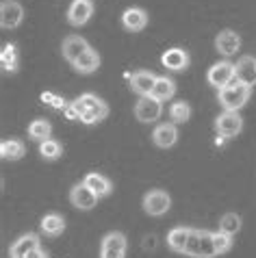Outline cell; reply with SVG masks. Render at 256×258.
<instances>
[{
  "instance_id": "obj_1",
  "label": "cell",
  "mask_w": 256,
  "mask_h": 258,
  "mask_svg": "<svg viewBox=\"0 0 256 258\" xmlns=\"http://www.w3.org/2000/svg\"><path fill=\"white\" fill-rule=\"evenodd\" d=\"M250 96H252V87H247V85H243L241 81L234 78L230 85H226L224 89H219L217 102L224 106V111H239L247 104Z\"/></svg>"
},
{
  "instance_id": "obj_2",
  "label": "cell",
  "mask_w": 256,
  "mask_h": 258,
  "mask_svg": "<svg viewBox=\"0 0 256 258\" xmlns=\"http://www.w3.org/2000/svg\"><path fill=\"white\" fill-rule=\"evenodd\" d=\"M184 256H191V258H215L217 249H215V239H213V232L211 230H196V228H191Z\"/></svg>"
},
{
  "instance_id": "obj_3",
  "label": "cell",
  "mask_w": 256,
  "mask_h": 258,
  "mask_svg": "<svg viewBox=\"0 0 256 258\" xmlns=\"http://www.w3.org/2000/svg\"><path fill=\"white\" fill-rule=\"evenodd\" d=\"M172 209V198H169L167 191L163 189H152L144 196V211L150 215V217H161Z\"/></svg>"
},
{
  "instance_id": "obj_4",
  "label": "cell",
  "mask_w": 256,
  "mask_h": 258,
  "mask_svg": "<svg viewBox=\"0 0 256 258\" xmlns=\"http://www.w3.org/2000/svg\"><path fill=\"white\" fill-rule=\"evenodd\" d=\"M128 241L122 232L113 230L102 236L100 241V258H126Z\"/></svg>"
},
{
  "instance_id": "obj_5",
  "label": "cell",
  "mask_w": 256,
  "mask_h": 258,
  "mask_svg": "<svg viewBox=\"0 0 256 258\" xmlns=\"http://www.w3.org/2000/svg\"><path fill=\"white\" fill-rule=\"evenodd\" d=\"M234 78H237V74H234V63H230V61H219L215 66H211L209 72H206V81L215 89H224Z\"/></svg>"
},
{
  "instance_id": "obj_6",
  "label": "cell",
  "mask_w": 256,
  "mask_h": 258,
  "mask_svg": "<svg viewBox=\"0 0 256 258\" xmlns=\"http://www.w3.org/2000/svg\"><path fill=\"white\" fill-rule=\"evenodd\" d=\"M215 131L226 139H232L243 131V117L239 115V111H224L222 115L215 119Z\"/></svg>"
},
{
  "instance_id": "obj_7",
  "label": "cell",
  "mask_w": 256,
  "mask_h": 258,
  "mask_svg": "<svg viewBox=\"0 0 256 258\" xmlns=\"http://www.w3.org/2000/svg\"><path fill=\"white\" fill-rule=\"evenodd\" d=\"M163 113V104L161 100H156L152 96H144L139 98V102L135 104V117L144 124H150V121H156Z\"/></svg>"
},
{
  "instance_id": "obj_8",
  "label": "cell",
  "mask_w": 256,
  "mask_h": 258,
  "mask_svg": "<svg viewBox=\"0 0 256 258\" xmlns=\"http://www.w3.org/2000/svg\"><path fill=\"white\" fill-rule=\"evenodd\" d=\"M22 18L24 9L18 0H3V5H0V24H3V28H7V31L18 28L22 24Z\"/></svg>"
},
{
  "instance_id": "obj_9",
  "label": "cell",
  "mask_w": 256,
  "mask_h": 258,
  "mask_svg": "<svg viewBox=\"0 0 256 258\" xmlns=\"http://www.w3.org/2000/svg\"><path fill=\"white\" fill-rule=\"evenodd\" d=\"M98 200L100 198H98L85 182L74 184L72 191H70V202H72L78 211H91L98 204Z\"/></svg>"
},
{
  "instance_id": "obj_10",
  "label": "cell",
  "mask_w": 256,
  "mask_h": 258,
  "mask_svg": "<svg viewBox=\"0 0 256 258\" xmlns=\"http://www.w3.org/2000/svg\"><path fill=\"white\" fill-rule=\"evenodd\" d=\"M89 48L91 46L81 37V35H68V37L63 39V44H61V52H63V59L70 61L74 66V63L81 59Z\"/></svg>"
},
{
  "instance_id": "obj_11",
  "label": "cell",
  "mask_w": 256,
  "mask_h": 258,
  "mask_svg": "<svg viewBox=\"0 0 256 258\" xmlns=\"http://www.w3.org/2000/svg\"><path fill=\"white\" fill-rule=\"evenodd\" d=\"M94 16V3L91 0H72L68 9V22L72 26H85Z\"/></svg>"
},
{
  "instance_id": "obj_12",
  "label": "cell",
  "mask_w": 256,
  "mask_h": 258,
  "mask_svg": "<svg viewBox=\"0 0 256 258\" xmlns=\"http://www.w3.org/2000/svg\"><path fill=\"white\" fill-rule=\"evenodd\" d=\"M152 141H154L156 148H163V150L172 148L174 143L178 141V128H176L174 121L159 124V126L154 128V133H152Z\"/></svg>"
},
{
  "instance_id": "obj_13",
  "label": "cell",
  "mask_w": 256,
  "mask_h": 258,
  "mask_svg": "<svg viewBox=\"0 0 256 258\" xmlns=\"http://www.w3.org/2000/svg\"><path fill=\"white\" fill-rule=\"evenodd\" d=\"M122 26L128 33H139L148 26V13L141 7H128L122 13Z\"/></svg>"
},
{
  "instance_id": "obj_14",
  "label": "cell",
  "mask_w": 256,
  "mask_h": 258,
  "mask_svg": "<svg viewBox=\"0 0 256 258\" xmlns=\"http://www.w3.org/2000/svg\"><path fill=\"white\" fill-rule=\"evenodd\" d=\"M156 78H159V76L152 74V72L139 70V72H135V74H131V89L135 91V94H139L141 98H144V96H152Z\"/></svg>"
},
{
  "instance_id": "obj_15",
  "label": "cell",
  "mask_w": 256,
  "mask_h": 258,
  "mask_svg": "<svg viewBox=\"0 0 256 258\" xmlns=\"http://www.w3.org/2000/svg\"><path fill=\"white\" fill-rule=\"evenodd\" d=\"M37 247H41L39 236H37V234H33V232H28V234L18 236V239L11 243L9 256H11V258H24L26 254H31L33 249H37Z\"/></svg>"
},
{
  "instance_id": "obj_16",
  "label": "cell",
  "mask_w": 256,
  "mask_h": 258,
  "mask_svg": "<svg viewBox=\"0 0 256 258\" xmlns=\"http://www.w3.org/2000/svg\"><path fill=\"white\" fill-rule=\"evenodd\" d=\"M215 48H217V52H222L224 56L237 54V50L241 48L239 33H234L232 28H224V31L215 37Z\"/></svg>"
},
{
  "instance_id": "obj_17",
  "label": "cell",
  "mask_w": 256,
  "mask_h": 258,
  "mask_svg": "<svg viewBox=\"0 0 256 258\" xmlns=\"http://www.w3.org/2000/svg\"><path fill=\"white\" fill-rule=\"evenodd\" d=\"M161 63H163V68H167L172 72H182L189 68V54L182 48H169L163 52Z\"/></svg>"
},
{
  "instance_id": "obj_18",
  "label": "cell",
  "mask_w": 256,
  "mask_h": 258,
  "mask_svg": "<svg viewBox=\"0 0 256 258\" xmlns=\"http://www.w3.org/2000/svg\"><path fill=\"white\" fill-rule=\"evenodd\" d=\"M234 74H237V81H241L247 87H254L256 85V59L254 56H241L234 66Z\"/></svg>"
},
{
  "instance_id": "obj_19",
  "label": "cell",
  "mask_w": 256,
  "mask_h": 258,
  "mask_svg": "<svg viewBox=\"0 0 256 258\" xmlns=\"http://www.w3.org/2000/svg\"><path fill=\"white\" fill-rule=\"evenodd\" d=\"M189 234H191V228H184V226H176L167 232V247L172 252H178L184 254L187 249V243H189Z\"/></svg>"
},
{
  "instance_id": "obj_20",
  "label": "cell",
  "mask_w": 256,
  "mask_h": 258,
  "mask_svg": "<svg viewBox=\"0 0 256 258\" xmlns=\"http://www.w3.org/2000/svg\"><path fill=\"white\" fill-rule=\"evenodd\" d=\"M87 187L96 193L98 198H106L109 193L113 191V184H111V180L106 176H102V174H98V171H91V174H87L85 176V180H83Z\"/></svg>"
},
{
  "instance_id": "obj_21",
  "label": "cell",
  "mask_w": 256,
  "mask_h": 258,
  "mask_svg": "<svg viewBox=\"0 0 256 258\" xmlns=\"http://www.w3.org/2000/svg\"><path fill=\"white\" fill-rule=\"evenodd\" d=\"M41 232L46 236H59L63 230H66V219L61 217L59 213H46L41 217Z\"/></svg>"
},
{
  "instance_id": "obj_22",
  "label": "cell",
  "mask_w": 256,
  "mask_h": 258,
  "mask_svg": "<svg viewBox=\"0 0 256 258\" xmlns=\"http://www.w3.org/2000/svg\"><path fill=\"white\" fill-rule=\"evenodd\" d=\"M26 154V148L20 139H5L0 143V156L3 161H20Z\"/></svg>"
},
{
  "instance_id": "obj_23",
  "label": "cell",
  "mask_w": 256,
  "mask_h": 258,
  "mask_svg": "<svg viewBox=\"0 0 256 258\" xmlns=\"http://www.w3.org/2000/svg\"><path fill=\"white\" fill-rule=\"evenodd\" d=\"M98 68H100V54H98L94 48H89L87 52L74 63V70L78 74H94Z\"/></svg>"
},
{
  "instance_id": "obj_24",
  "label": "cell",
  "mask_w": 256,
  "mask_h": 258,
  "mask_svg": "<svg viewBox=\"0 0 256 258\" xmlns=\"http://www.w3.org/2000/svg\"><path fill=\"white\" fill-rule=\"evenodd\" d=\"M176 94V83L172 81V78L167 76H159L156 78V85L152 89V98L161 100V102H167V100H172Z\"/></svg>"
},
{
  "instance_id": "obj_25",
  "label": "cell",
  "mask_w": 256,
  "mask_h": 258,
  "mask_svg": "<svg viewBox=\"0 0 256 258\" xmlns=\"http://www.w3.org/2000/svg\"><path fill=\"white\" fill-rule=\"evenodd\" d=\"M50 133H52V126L48 119H33L31 126H28V137L33 141H46L50 139Z\"/></svg>"
},
{
  "instance_id": "obj_26",
  "label": "cell",
  "mask_w": 256,
  "mask_h": 258,
  "mask_svg": "<svg viewBox=\"0 0 256 258\" xmlns=\"http://www.w3.org/2000/svg\"><path fill=\"white\" fill-rule=\"evenodd\" d=\"M0 63H3L5 72H18V48L13 44H5L3 52H0Z\"/></svg>"
},
{
  "instance_id": "obj_27",
  "label": "cell",
  "mask_w": 256,
  "mask_h": 258,
  "mask_svg": "<svg viewBox=\"0 0 256 258\" xmlns=\"http://www.w3.org/2000/svg\"><path fill=\"white\" fill-rule=\"evenodd\" d=\"M39 154H41V159H46V161H54L63 154V146L56 139H46L39 143Z\"/></svg>"
},
{
  "instance_id": "obj_28",
  "label": "cell",
  "mask_w": 256,
  "mask_h": 258,
  "mask_svg": "<svg viewBox=\"0 0 256 258\" xmlns=\"http://www.w3.org/2000/svg\"><path fill=\"white\" fill-rule=\"evenodd\" d=\"M169 117H172L174 124H184L191 117V106L184 100H178V102H174L169 106Z\"/></svg>"
},
{
  "instance_id": "obj_29",
  "label": "cell",
  "mask_w": 256,
  "mask_h": 258,
  "mask_svg": "<svg viewBox=\"0 0 256 258\" xmlns=\"http://www.w3.org/2000/svg\"><path fill=\"white\" fill-rule=\"evenodd\" d=\"M106 115H109V106H106V102L102 100L100 104L91 106V109L81 117V121H83V124H98V121L106 119Z\"/></svg>"
},
{
  "instance_id": "obj_30",
  "label": "cell",
  "mask_w": 256,
  "mask_h": 258,
  "mask_svg": "<svg viewBox=\"0 0 256 258\" xmlns=\"http://www.w3.org/2000/svg\"><path fill=\"white\" fill-rule=\"evenodd\" d=\"M219 230L226 232V234H230L234 236L239 230H241V217L237 213H226L222 219H219Z\"/></svg>"
},
{
  "instance_id": "obj_31",
  "label": "cell",
  "mask_w": 256,
  "mask_h": 258,
  "mask_svg": "<svg viewBox=\"0 0 256 258\" xmlns=\"http://www.w3.org/2000/svg\"><path fill=\"white\" fill-rule=\"evenodd\" d=\"M213 239H215L217 256H222V254H226V252H230V249H232V236L230 234L217 230V232H213Z\"/></svg>"
},
{
  "instance_id": "obj_32",
  "label": "cell",
  "mask_w": 256,
  "mask_h": 258,
  "mask_svg": "<svg viewBox=\"0 0 256 258\" xmlns=\"http://www.w3.org/2000/svg\"><path fill=\"white\" fill-rule=\"evenodd\" d=\"M50 106H52V109H61V111H66L70 104H68V100H66V98H61V96H54V100L50 102Z\"/></svg>"
},
{
  "instance_id": "obj_33",
  "label": "cell",
  "mask_w": 256,
  "mask_h": 258,
  "mask_svg": "<svg viewBox=\"0 0 256 258\" xmlns=\"http://www.w3.org/2000/svg\"><path fill=\"white\" fill-rule=\"evenodd\" d=\"M63 113H66V117H68V119H72V121H81V115H78V113H76V109H74L72 104H70V106H68V109L63 111Z\"/></svg>"
},
{
  "instance_id": "obj_34",
  "label": "cell",
  "mask_w": 256,
  "mask_h": 258,
  "mask_svg": "<svg viewBox=\"0 0 256 258\" xmlns=\"http://www.w3.org/2000/svg\"><path fill=\"white\" fill-rule=\"evenodd\" d=\"M24 258H48V254H46L44 247H37V249H33L31 254H26Z\"/></svg>"
},
{
  "instance_id": "obj_35",
  "label": "cell",
  "mask_w": 256,
  "mask_h": 258,
  "mask_svg": "<svg viewBox=\"0 0 256 258\" xmlns=\"http://www.w3.org/2000/svg\"><path fill=\"white\" fill-rule=\"evenodd\" d=\"M39 98H41V102L50 104V102H52V100H54V94H50V91H44V94H41Z\"/></svg>"
},
{
  "instance_id": "obj_36",
  "label": "cell",
  "mask_w": 256,
  "mask_h": 258,
  "mask_svg": "<svg viewBox=\"0 0 256 258\" xmlns=\"http://www.w3.org/2000/svg\"><path fill=\"white\" fill-rule=\"evenodd\" d=\"M224 141H226V137H222V135H217V139H215V146H224Z\"/></svg>"
}]
</instances>
